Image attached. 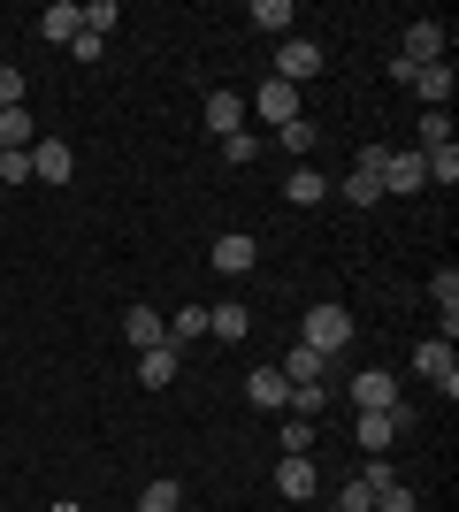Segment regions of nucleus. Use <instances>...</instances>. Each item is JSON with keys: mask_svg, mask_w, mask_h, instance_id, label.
<instances>
[{"mask_svg": "<svg viewBox=\"0 0 459 512\" xmlns=\"http://www.w3.org/2000/svg\"><path fill=\"white\" fill-rule=\"evenodd\" d=\"M352 337H360V321H352V306H337V299L306 306V321H299V344H306V352H322V360H337V352H345Z\"/></svg>", "mask_w": 459, "mask_h": 512, "instance_id": "obj_1", "label": "nucleus"}, {"mask_svg": "<svg viewBox=\"0 0 459 512\" xmlns=\"http://www.w3.org/2000/svg\"><path fill=\"white\" fill-rule=\"evenodd\" d=\"M345 398H352L360 413H391V406H398V375H391V367H360V375L345 383Z\"/></svg>", "mask_w": 459, "mask_h": 512, "instance_id": "obj_2", "label": "nucleus"}, {"mask_svg": "<svg viewBox=\"0 0 459 512\" xmlns=\"http://www.w3.org/2000/svg\"><path fill=\"white\" fill-rule=\"evenodd\" d=\"M261 107V130H284V123H299V85H284V77H268L253 100H245V115Z\"/></svg>", "mask_w": 459, "mask_h": 512, "instance_id": "obj_3", "label": "nucleus"}, {"mask_svg": "<svg viewBox=\"0 0 459 512\" xmlns=\"http://www.w3.org/2000/svg\"><path fill=\"white\" fill-rule=\"evenodd\" d=\"M414 375H421V383H437L444 398H459V360H452V344H444V337L414 344Z\"/></svg>", "mask_w": 459, "mask_h": 512, "instance_id": "obj_4", "label": "nucleus"}, {"mask_svg": "<svg viewBox=\"0 0 459 512\" xmlns=\"http://www.w3.org/2000/svg\"><path fill=\"white\" fill-rule=\"evenodd\" d=\"M207 260H215V276H230V283H238V276H253V268H261V245H253L245 230H222Z\"/></svg>", "mask_w": 459, "mask_h": 512, "instance_id": "obj_5", "label": "nucleus"}, {"mask_svg": "<svg viewBox=\"0 0 459 512\" xmlns=\"http://www.w3.org/2000/svg\"><path fill=\"white\" fill-rule=\"evenodd\" d=\"M444 46H452V31H444V23H406V46H398V62H414V69H429V62H452Z\"/></svg>", "mask_w": 459, "mask_h": 512, "instance_id": "obj_6", "label": "nucleus"}, {"mask_svg": "<svg viewBox=\"0 0 459 512\" xmlns=\"http://www.w3.org/2000/svg\"><path fill=\"white\" fill-rule=\"evenodd\" d=\"M375 184H383V192H421V184H429V169H421L414 146H391V153H383V169H375Z\"/></svg>", "mask_w": 459, "mask_h": 512, "instance_id": "obj_7", "label": "nucleus"}, {"mask_svg": "<svg viewBox=\"0 0 459 512\" xmlns=\"http://www.w3.org/2000/svg\"><path fill=\"white\" fill-rule=\"evenodd\" d=\"M199 123L215 130V146H222V138H238V130H245V92H207V100H199Z\"/></svg>", "mask_w": 459, "mask_h": 512, "instance_id": "obj_8", "label": "nucleus"}, {"mask_svg": "<svg viewBox=\"0 0 459 512\" xmlns=\"http://www.w3.org/2000/svg\"><path fill=\"white\" fill-rule=\"evenodd\" d=\"M276 497H322V474H314V459H306V451H284V459H276Z\"/></svg>", "mask_w": 459, "mask_h": 512, "instance_id": "obj_9", "label": "nucleus"}, {"mask_svg": "<svg viewBox=\"0 0 459 512\" xmlns=\"http://www.w3.org/2000/svg\"><path fill=\"white\" fill-rule=\"evenodd\" d=\"M276 77H284V85L322 77V46H314V39H284V46H276Z\"/></svg>", "mask_w": 459, "mask_h": 512, "instance_id": "obj_10", "label": "nucleus"}, {"mask_svg": "<svg viewBox=\"0 0 459 512\" xmlns=\"http://www.w3.org/2000/svg\"><path fill=\"white\" fill-rule=\"evenodd\" d=\"M69 176H77V153L62 138H39L31 146V184H69Z\"/></svg>", "mask_w": 459, "mask_h": 512, "instance_id": "obj_11", "label": "nucleus"}, {"mask_svg": "<svg viewBox=\"0 0 459 512\" xmlns=\"http://www.w3.org/2000/svg\"><path fill=\"white\" fill-rule=\"evenodd\" d=\"M245 398H253L261 413H284L291 406V383L276 375V367H253V375H245Z\"/></svg>", "mask_w": 459, "mask_h": 512, "instance_id": "obj_12", "label": "nucleus"}, {"mask_svg": "<svg viewBox=\"0 0 459 512\" xmlns=\"http://www.w3.org/2000/svg\"><path fill=\"white\" fill-rule=\"evenodd\" d=\"M352 444L368 451V459H383V451L398 444V428H391V413H360V421H352Z\"/></svg>", "mask_w": 459, "mask_h": 512, "instance_id": "obj_13", "label": "nucleus"}, {"mask_svg": "<svg viewBox=\"0 0 459 512\" xmlns=\"http://www.w3.org/2000/svg\"><path fill=\"white\" fill-rule=\"evenodd\" d=\"M284 199H291V207H322V199H329V176H322V169H306V161H299V169L284 176Z\"/></svg>", "mask_w": 459, "mask_h": 512, "instance_id": "obj_14", "label": "nucleus"}, {"mask_svg": "<svg viewBox=\"0 0 459 512\" xmlns=\"http://www.w3.org/2000/svg\"><path fill=\"white\" fill-rule=\"evenodd\" d=\"M123 337H131V352H153V344H169V329H161L153 306H131V314H123Z\"/></svg>", "mask_w": 459, "mask_h": 512, "instance_id": "obj_15", "label": "nucleus"}, {"mask_svg": "<svg viewBox=\"0 0 459 512\" xmlns=\"http://www.w3.org/2000/svg\"><path fill=\"white\" fill-rule=\"evenodd\" d=\"M77 31H85V23H77V0H54V8H39V39L69 46V39H77Z\"/></svg>", "mask_w": 459, "mask_h": 512, "instance_id": "obj_16", "label": "nucleus"}, {"mask_svg": "<svg viewBox=\"0 0 459 512\" xmlns=\"http://www.w3.org/2000/svg\"><path fill=\"white\" fill-rule=\"evenodd\" d=\"M176 360H184V352H169V344L138 352V383H146V390H169V383H176Z\"/></svg>", "mask_w": 459, "mask_h": 512, "instance_id": "obj_17", "label": "nucleus"}, {"mask_svg": "<svg viewBox=\"0 0 459 512\" xmlns=\"http://www.w3.org/2000/svg\"><path fill=\"white\" fill-rule=\"evenodd\" d=\"M245 329H253V314H245L238 299H222V306H207V337H222V344H238Z\"/></svg>", "mask_w": 459, "mask_h": 512, "instance_id": "obj_18", "label": "nucleus"}, {"mask_svg": "<svg viewBox=\"0 0 459 512\" xmlns=\"http://www.w3.org/2000/svg\"><path fill=\"white\" fill-rule=\"evenodd\" d=\"M161 329H169V352H184V344H199V337H207V306H176V314L161 321Z\"/></svg>", "mask_w": 459, "mask_h": 512, "instance_id": "obj_19", "label": "nucleus"}, {"mask_svg": "<svg viewBox=\"0 0 459 512\" xmlns=\"http://www.w3.org/2000/svg\"><path fill=\"white\" fill-rule=\"evenodd\" d=\"M414 92H421V100H429V107L444 115V107H452V62H429V69H414Z\"/></svg>", "mask_w": 459, "mask_h": 512, "instance_id": "obj_20", "label": "nucleus"}, {"mask_svg": "<svg viewBox=\"0 0 459 512\" xmlns=\"http://www.w3.org/2000/svg\"><path fill=\"white\" fill-rule=\"evenodd\" d=\"M253 23H261V39H291L299 8H291V0H253Z\"/></svg>", "mask_w": 459, "mask_h": 512, "instance_id": "obj_21", "label": "nucleus"}, {"mask_svg": "<svg viewBox=\"0 0 459 512\" xmlns=\"http://www.w3.org/2000/svg\"><path fill=\"white\" fill-rule=\"evenodd\" d=\"M322 367H329L322 352H306V344H291V352H284V367H276V375H284V383L299 390V383H322Z\"/></svg>", "mask_w": 459, "mask_h": 512, "instance_id": "obj_22", "label": "nucleus"}, {"mask_svg": "<svg viewBox=\"0 0 459 512\" xmlns=\"http://www.w3.org/2000/svg\"><path fill=\"white\" fill-rule=\"evenodd\" d=\"M284 413H299V421H322V413H329V383H299Z\"/></svg>", "mask_w": 459, "mask_h": 512, "instance_id": "obj_23", "label": "nucleus"}, {"mask_svg": "<svg viewBox=\"0 0 459 512\" xmlns=\"http://www.w3.org/2000/svg\"><path fill=\"white\" fill-rule=\"evenodd\" d=\"M77 23H85L92 39H108L115 23H123V8H115V0H85V8H77Z\"/></svg>", "mask_w": 459, "mask_h": 512, "instance_id": "obj_24", "label": "nucleus"}, {"mask_svg": "<svg viewBox=\"0 0 459 512\" xmlns=\"http://www.w3.org/2000/svg\"><path fill=\"white\" fill-rule=\"evenodd\" d=\"M184 505V490H176L169 474H161V482H146V490H138V512H176Z\"/></svg>", "mask_w": 459, "mask_h": 512, "instance_id": "obj_25", "label": "nucleus"}, {"mask_svg": "<svg viewBox=\"0 0 459 512\" xmlns=\"http://www.w3.org/2000/svg\"><path fill=\"white\" fill-rule=\"evenodd\" d=\"M222 161H230V169L261 161V130H238V138H222Z\"/></svg>", "mask_w": 459, "mask_h": 512, "instance_id": "obj_26", "label": "nucleus"}, {"mask_svg": "<svg viewBox=\"0 0 459 512\" xmlns=\"http://www.w3.org/2000/svg\"><path fill=\"white\" fill-rule=\"evenodd\" d=\"M437 146H452V115H437V107H429V115H421V146H414V153H437Z\"/></svg>", "mask_w": 459, "mask_h": 512, "instance_id": "obj_27", "label": "nucleus"}, {"mask_svg": "<svg viewBox=\"0 0 459 512\" xmlns=\"http://www.w3.org/2000/svg\"><path fill=\"white\" fill-rule=\"evenodd\" d=\"M276 436H284V451H306V459H314V421H299V413H284V428H276Z\"/></svg>", "mask_w": 459, "mask_h": 512, "instance_id": "obj_28", "label": "nucleus"}, {"mask_svg": "<svg viewBox=\"0 0 459 512\" xmlns=\"http://www.w3.org/2000/svg\"><path fill=\"white\" fill-rule=\"evenodd\" d=\"M429 299H437L444 314H459V268H437V276H429Z\"/></svg>", "mask_w": 459, "mask_h": 512, "instance_id": "obj_29", "label": "nucleus"}, {"mask_svg": "<svg viewBox=\"0 0 459 512\" xmlns=\"http://www.w3.org/2000/svg\"><path fill=\"white\" fill-rule=\"evenodd\" d=\"M345 199H352V207H383V184H375V176H360V169H352V176H345Z\"/></svg>", "mask_w": 459, "mask_h": 512, "instance_id": "obj_30", "label": "nucleus"}, {"mask_svg": "<svg viewBox=\"0 0 459 512\" xmlns=\"http://www.w3.org/2000/svg\"><path fill=\"white\" fill-rule=\"evenodd\" d=\"M375 512H414V490H406V482H398V474H391V482L375 490Z\"/></svg>", "mask_w": 459, "mask_h": 512, "instance_id": "obj_31", "label": "nucleus"}, {"mask_svg": "<svg viewBox=\"0 0 459 512\" xmlns=\"http://www.w3.org/2000/svg\"><path fill=\"white\" fill-rule=\"evenodd\" d=\"M337 512H375V490H368V482H360V474H352L345 490H337Z\"/></svg>", "mask_w": 459, "mask_h": 512, "instance_id": "obj_32", "label": "nucleus"}, {"mask_svg": "<svg viewBox=\"0 0 459 512\" xmlns=\"http://www.w3.org/2000/svg\"><path fill=\"white\" fill-rule=\"evenodd\" d=\"M276 138H284V153H314V123H306V115H299V123H284Z\"/></svg>", "mask_w": 459, "mask_h": 512, "instance_id": "obj_33", "label": "nucleus"}, {"mask_svg": "<svg viewBox=\"0 0 459 512\" xmlns=\"http://www.w3.org/2000/svg\"><path fill=\"white\" fill-rule=\"evenodd\" d=\"M0 184H16V192H23V184H31V153H0Z\"/></svg>", "mask_w": 459, "mask_h": 512, "instance_id": "obj_34", "label": "nucleus"}, {"mask_svg": "<svg viewBox=\"0 0 459 512\" xmlns=\"http://www.w3.org/2000/svg\"><path fill=\"white\" fill-rule=\"evenodd\" d=\"M69 54H77V62H100V54H108V39H92V31H77V39H69Z\"/></svg>", "mask_w": 459, "mask_h": 512, "instance_id": "obj_35", "label": "nucleus"}, {"mask_svg": "<svg viewBox=\"0 0 459 512\" xmlns=\"http://www.w3.org/2000/svg\"><path fill=\"white\" fill-rule=\"evenodd\" d=\"M0 107H23V77L8 62H0Z\"/></svg>", "mask_w": 459, "mask_h": 512, "instance_id": "obj_36", "label": "nucleus"}, {"mask_svg": "<svg viewBox=\"0 0 459 512\" xmlns=\"http://www.w3.org/2000/svg\"><path fill=\"white\" fill-rule=\"evenodd\" d=\"M54 512H85V505H77V497H62V505H54Z\"/></svg>", "mask_w": 459, "mask_h": 512, "instance_id": "obj_37", "label": "nucleus"}, {"mask_svg": "<svg viewBox=\"0 0 459 512\" xmlns=\"http://www.w3.org/2000/svg\"><path fill=\"white\" fill-rule=\"evenodd\" d=\"M0 62H8V54H0Z\"/></svg>", "mask_w": 459, "mask_h": 512, "instance_id": "obj_38", "label": "nucleus"}]
</instances>
